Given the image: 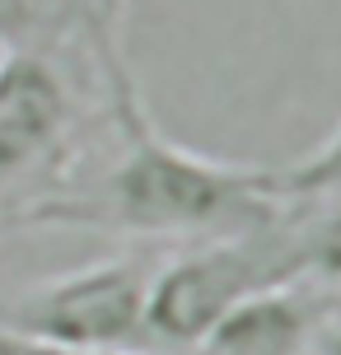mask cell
<instances>
[{
  "label": "cell",
  "instance_id": "cell-4",
  "mask_svg": "<svg viewBox=\"0 0 341 355\" xmlns=\"http://www.w3.org/2000/svg\"><path fill=\"white\" fill-rule=\"evenodd\" d=\"M145 304L150 266L141 257H98L19 290L0 322L61 355H117L150 337Z\"/></svg>",
  "mask_w": 341,
  "mask_h": 355
},
{
  "label": "cell",
  "instance_id": "cell-10",
  "mask_svg": "<svg viewBox=\"0 0 341 355\" xmlns=\"http://www.w3.org/2000/svg\"><path fill=\"white\" fill-rule=\"evenodd\" d=\"M5 52H10V47H5V42H0V56H5Z\"/></svg>",
  "mask_w": 341,
  "mask_h": 355
},
{
  "label": "cell",
  "instance_id": "cell-1",
  "mask_svg": "<svg viewBox=\"0 0 341 355\" xmlns=\"http://www.w3.org/2000/svg\"><path fill=\"white\" fill-rule=\"evenodd\" d=\"M103 103L117 126L112 164L94 187H71L56 201L37 206L28 225H89L131 239H229L267 225L290 206L276 168L211 159L201 150L168 141L145 117L131 71L103 80Z\"/></svg>",
  "mask_w": 341,
  "mask_h": 355
},
{
  "label": "cell",
  "instance_id": "cell-7",
  "mask_svg": "<svg viewBox=\"0 0 341 355\" xmlns=\"http://www.w3.org/2000/svg\"><path fill=\"white\" fill-rule=\"evenodd\" d=\"M122 19H126V0H89V28H94V61H98V71L112 66V61H126Z\"/></svg>",
  "mask_w": 341,
  "mask_h": 355
},
{
  "label": "cell",
  "instance_id": "cell-6",
  "mask_svg": "<svg viewBox=\"0 0 341 355\" xmlns=\"http://www.w3.org/2000/svg\"><path fill=\"white\" fill-rule=\"evenodd\" d=\"M290 234H295L299 281H313L323 290H341V196L295 201Z\"/></svg>",
  "mask_w": 341,
  "mask_h": 355
},
{
  "label": "cell",
  "instance_id": "cell-8",
  "mask_svg": "<svg viewBox=\"0 0 341 355\" xmlns=\"http://www.w3.org/2000/svg\"><path fill=\"white\" fill-rule=\"evenodd\" d=\"M308 355H341V304H337V295H332L323 322H318V332H313Z\"/></svg>",
  "mask_w": 341,
  "mask_h": 355
},
{
  "label": "cell",
  "instance_id": "cell-9",
  "mask_svg": "<svg viewBox=\"0 0 341 355\" xmlns=\"http://www.w3.org/2000/svg\"><path fill=\"white\" fill-rule=\"evenodd\" d=\"M0 355H61V351H52V346H42V341L24 337V332L0 322Z\"/></svg>",
  "mask_w": 341,
  "mask_h": 355
},
{
  "label": "cell",
  "instance_id": "cell-5",
  "mask_svg": "<svg viewBox=\"0 0 341 355\" xmlns=\"http://www.w3.org/2000/svg\"><path fill=\"white\" fill-rule=\"evenodd\" d=\"M327 304L332 295L313 281L252 290L197 341V355H308Z\"/></svg>",
  "mask_w": 341,
  "mask_h": 355
},
{
  "label": "cell",
  "instance_id": "cell-2",
  "mask_svg": "<svg viewBox=\"0 0 341 355\" xmlns=\"http://www.w3.org/2000/svg\"><path fill=\"white\" fill-rule=\"evenodd\" d=\"M80 131V80L52 47L0 56V220L28 225L37 206L71 187Z\"/></svg>",
  "mask_w": 341,
  "mask_h": 355
},
{
  "label": "cell",
  "instance_id": "cell-3",
  "mask_svg": "<svg viewBox=\"0 0 341 355\" xmlns=\"http://www.w3.org/2000/svg\"><path fill=\"white\" fill-rule=\"evenodd\" d=\"M290 211H295V201L257 230L229 234V239H206L197 248L168 257L164 266H155L150 271V304H145L150 337L197 346L252 290L299 281Z\"/></svg>",
  "mask_w": 341,
  "mask_h": 355
}]
</instances>
